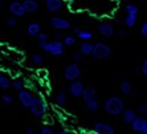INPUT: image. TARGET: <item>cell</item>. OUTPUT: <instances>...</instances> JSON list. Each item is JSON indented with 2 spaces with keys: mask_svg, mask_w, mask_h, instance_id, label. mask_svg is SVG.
I'll return each instance as SVG.
<instances>
[{
  "mask_svg": "<svg viewBox=\"0 0 147 134\" xmlns=\"http://www.w3.org/2000/svg\"><path fill=\"white\" fill-rule=\"evenodd\" d=\"M103 109L110 116H119L125 110V102H123L122 98H119L117 96L109 97L105 101V104H103Z\"/></svg>",
  "mask_w": 147,
  "mask_h": 134,
  "instance_id": "cell-1",
  "label": "cell"
},
{
  "mask_svg": "<svg viewBox=\"0 0 147 134\" xmlns=\"http://www.w3.org/2000/svg\"><path fill=\"white\" fill-rule=\"evenodd\" d=\"M37 47L52 56H62L65 53V47H64L62 41H57V40H52V41H48V43L38 41Z\"/></svg>",
  "mask_w": 147,
  "mask_h": 134,
  "instance_id": "cell-2",
  "label": "cell"
},
{
  "mask_svg": "<svg viewBox=\"0 0 147 134\" xmlns=\"http://www.w3.org/2000/svg\"><path fill=\"white\" fill-rule=\"evenodd\" d=\"M93 59L102 61V60H107L111 56V48L105 43H97L94 44V49H93Z\"/></svg>",
  "mask_w": 147,
  "mask_h": 134,
  "instance_id": "cell-3",
  "label": "cell"
},
{
  "mask_svg": "<svg viewBox=\"0 0 147 134\" xmlns=\"http://www.w3.org/2000/svg\"><path fill=\"white\" fill-rule=\"evenodd\" d=\"M29 110H31V113L33 114L34 117H42L47 113V110H48V104H47V101L42 97L37 96V97H34L33 104H32V106Z\"/></svg>",
  "mask_w": 147,
  "mask_h": 134,
  "instance_id": "cell-4",
  "label": "cell"
},
{
  "mask_svg": "<svg viewBox=\"0 0 147 134\" xmlns=\"http://www.w3.org/2000/svg\"><path fill=\"white\" fill-rule=\"evenodd\" d=\"M49 25H51L53 29L60 31V32L68 31V29H70V27H72V24H70V21H69L68 19L60 17V16L51 17V19H49Z\"/></svg>",
  "mask_w": 147,
  "mask_h": 134,
  "instance_id": "cell-5",
  "label": "cell"
},
{
  "mask_svg": "<svg viewBox=\"0 0 147 134\" xmlns=\"http://www.w3.org/2000/svg\"><path fill=\"white\" fill-rule=\"evenodd\" d=\"M17 98L20 101L21 106L25 108V109H31L32 104H33V100H34V96L32 94L31 90L28 89H23L20 92L17 93Z\"/></svg>",
  "mask_w": 147,
  "mask_h": 134,
  "instance_id": "cell-6",
  "label": "cell"
},
{
  "mask_svg": "<svg viewBox=\"0 0 147 134\" xmlns=\"http://www.w3.org/2000/svg\"><path fill=\"white\" fill-rule=\"evenodd\" d=\"M81 68H80L78 64H76V62H73V64H70V65H68L65 68V70H64V76H65V79L68 80V81H76V80H78V77L81 76Z\"/></svg>",
  "mask_w": 147,
  "mask_h": 134,
  "instance_id": "cell-7",
  "label": "cell"
},
{
  "mask_svg": "<svg viewBox=\"0 0 147 134\" xmlns=\"http://www.w3.org/2000/svg\"><path fill=\"white\" fill-rule=\"evenodd\" d=\"M93 133L94 134H115V129L107 122H97L93 125Z\"/></svg>",
  "mask_w": 147,
  "mask_h": 134,
  "instance_id": "cell-8",
  "label": "cell"
},
{
  "mask_svg": "<svg viewBox=\"0 0 147 134\" xmlns=\"http://www.w3.org/2000/svg\"><path fill=\"white\" fill-rule=\"evenodd\" d=\"M84 90H85V85L80 80H76V81H72L69 84V93L73 97H82Z\"/></svg>",
  "mask_w": 147,
  "mask_h": 134,
  "instance_id": "cell-9",
  "label": "cell"
},
{
  "mask_svg": "<svg viewBox=\"0 0 147 134\" xmlns=\"http://www.w3.org/2000/svg\"><path fill=\"white\" fill-rule=\"evenodd\" d=\"M98 33L103 37H111L113 35H115V28L109 21H103V23L98 24Z\"/></svg>",
  "mask_w": 147,
  "mask_h": 134,
  "instance_id": "cell-10",
  "label": "cell"
},
{
  "mask_svg": "<svg viewBox=\"0 0 147 134\" xmlns=\"http://www.w3.org/2000/svg\"><path fill=\"white\" fill-rule=\"evenodd\" d=\"M8 9H9L11 15L13 17H23L27 14L24 9V5H23V3H20V1H12V3H9Z\"/></svg>",
  "mask_w": 147,
  "mask_h": 134,
  "instance_id": "cell-11",
  "label": "cell"
},
{
  "mask_svg": "<svg viewBox=\"0 0 147 134\" xmlns=\"http://www.w3.org/2000/svg\"><path fill=\"white\" fill-rule=\"evenodd\" d=\"M131 129H133L134 131H138V133H143L144 129H146L147 126V120L144 117H137L135 120L133 121V124L130 125Z\"/></svg>",
  "mask_w": 147,
  "mask_h": 134,
  "instance_id": "cell-12",
  "label": "cell"
},
{
  "mask_svg": "<svg viewBox=\"0 0 147 134\" xmlns=\"http://www.w3.org/2000/svg\"><path fill=\"white\" fill-rule=\"evenodd\" d=\"M45 7L49 12H58L64 7V0H45Z\"/></svg>",
  "mask_w": 147,
  "mask_h": 134,
  "instance_id": "cell-13",
  "label": "cell"
},
{
  "mask_svg": "<svg viewBox=\"0 0 147 134\" xmlns=\"http://www.w3.org/2000/svg\"><path fill=\"white\" fill-rule=\"evenodd\" d=\"M121 116H122V120L125 124L131 125L133 121L138 117V113H137V110H134V109H125Z\"/></svg>",
  "mask_w": 147,
  "mask_h": 134,
  "instance_id": "cell-14",
  "label": "cell"
},
{
  "mask_svg": "<svg viewBox=\"0 0 147 134\" xmlns=\"http://www.w3.org/2000/svg\"><path fill=\"white\" fill-rule=\"evenodd\" d=\"M97 97V89L94 88V86H88V88H85V90H84V94H82V100H84V102H89V101L92 100H96Z\"/></svg>",
  "mask_w": 147,
  "mask_h": 134,
  "instance_id": "cell-15",
  "label": "cell"
},
{
  "mask_svg": "<svg viewBox=\"0 0 147 134\" xmlns=\"http://www.w3.org/2000/svg\"><path fill=\"white\" fill-rule=\"evenodd\" d=\"M93 49H94V44H93L92 41H84L80 45L78 52L82 56H92Z\"/></svg>",
  "mask_w": 147,
  "mask_h": 134,
  "instance_id": "cell-16",
  "label": "cell"
},
{
  "mask_svg": "<svg viewBox=\"0 0 147 134\" xmlns=\"http://www.w3.org/2000/svg\"><path fill=\"white\" fill-rule=\"evenodd\" d=\"M23 5H24V9L27 14H34L38 11V3L37 0L36 1H29V0H23Z\"/></svg>",
  "mask_w": 147,
  "mask_h": 134,
  "instance_id": "cell-17",
  "label": "cell"
},
{
  "mask_svg": "<svg viewBox=\"0 0 147 134\" xmlns=\"http://www.w3.org/2000/svg\"><path fill=\"white\" fill-rule=\"evenodd\" d=\"M27 33L29 36H33V37H37L38 35L41 33V25L38 23H29L27 27Z\"/></svg>",
  "mask_w": 147,
  "mask_h": 134,
  "instance_id": "cell-18",
  "label": "cell"
},
{
  "mask_svg": "<svg viewBox=\"0 0 147 134\" xmlns=\"http://www.w3.org/2000/svg\"><path fill=\"white\" fill-rule=\"evenodd\" d=\"M119 90H121V93H122L123 96H130L131 93H133V86H131V83L130 81H127V80L122 81L121 85H119Z\"/></svg>",
  "mask_w": 147,
  "mask_h": 134,
  "instance_id": "cell-19",
  "label": "cell"
},
{
  "mask_svg": "<svg viewBox=\"0 0 147 134\" xmlns=\"http://www.w3.org/2000/svg\"><path fill=\"white\" fill-rule=\"evenodd\" d=\"M66 101H68V97H66V93L64 90H60V92L56 94V104L58 106L64 108L66 105Z\"/></svg>",
  "mask_w": 147,
  "mask_h": 134,
  "instance_id": "cell-20",
  "label": "cell"
},
{
  "mask_svg": "<svg viewBox=\"0 0 147 134\" xmlns=\"http://www.w3.org/2000/svg\"><path fill=\"white\" fill-rule=\"evenodd\" d=\"M125 11H126L127 15H131V16H137V15L139 14V8H138V5L131 4V3H127L126 5H125Z\"/></svg>",
  "mask_w": 147,
  "mask_h": 134,
  "instance_id": "cell-21",
  "label": "cell"
},
{
  "mask_svg": "<svg viewBox=\"0 0 147 134\" xmlns=\"http://www.w3.org/2000/svg\"><path fill=\"white\" fill-rule=\"evenodd\" d=\"M77 37H78V40H82V43H84V41H89V40H92L93 33L90 31H88V29H82V31L77 35Z\"/></svg>",
  "mask_w": 147,
  "mask_h": 134,
  "instance_id": "cell-22",
  "label": "cell"
},
{
  "mask_svg": "<svg viewBox=\"0 0 147 134\" xmlns=\"http://www.w3.org/2000/svg\"><path fill=\"white\" fill-rule=\"evenodd\" d=\"M12 86V83H11V80L8 79L5 74L3 73H0V88L1 89H8Z\"/></svg>",
  "mask_w": 147,
  "mask_h": 134,
  "instance_id": "cell-23",
  "label": "cell"
},
{
  "mask_svg": "<svg viewBox=\"0 0 147 134\" xmlns=\"http://www.w3.org/2000/svg\"><path fill=\"white\" fill-rule=\"evenodd\" d=\"M31 61L33 65L36 66H41L42 64H44V57H42V55H40V53H34V55L31 56Z\"/></svg>",
  "mask_w": 147,
  "mask_h": 134,
  "instance_id": "cell-24",
  "label": "cell"
},
{
  "mask_svg": "<svg viewBox=\"0 0 147 134\" xmlns=\"http://www.w3.org/2000/svg\"><path fill=\"white\" fill-rule=\"evenodd\" d=\"M123 23H125V27H126V28H133V27H135V24H137V16L126 15V17H125Z\"/></svg>",
  "mask_w": 147,
  "mask_h": 134,
  "instance_id": "cell-25",
  "label": "cell"
},
{
  "mask_svg": "<svg viewBox=\"0 0 147 134\" xmlns=\"http://www.w3.org/2000/svg\"><path fill=\"white\" fill-rule=\"evenodd\" d=\"M76 43H77V39H76L73 35H69V36H65V37L62 39L64 47H74Z\"/></svg>",
  "mask_w": 147,
  "mask_h": 134,
  "instance_id": "cell-26",
  "label": "cell"
},
{
  "mask_svg": "<svg viewBox=\"0 0 147 134\" xmlns=\"http://www.w3.org/2000/svg\"><path fill=\"white\" fill-rule=\"evenodd\" d=\"M86 105V108H88V110H90V112H97V110L99 109V102L97 101V98L96 100H92V101H89V102H86L85 104Z\"/></svg>",
  "mask_w": 147,
  "mask_h": 134,
  "instance_id": "cell-27",
  "label": "cell"
},
{
  "mask_svg": "<svg viewBox=\"0 0 147 134\" xmlns=\"http://www.w3.org/2000/svg\"><path fill=\"white\" fill-rule=\"evenodd\" d=\"M24 86H25V84H24V81H21V80H15L13 83H12V88H13L15 90H17V92L25 89Z\"/></svg>",
  "mask_w": 147,
  "mask_h": 134,
  "instance_id": "cell-28",
  "label": "cell"
},
{
  "mask_svg": "<svg viewBox=\"0 0 147 134\" xmlns=\"http://www.w3.org/2000/svg\"><path fill=\"white\" fill-rule=\"evenodd\" d=\"M137 113L142 114V117L147 116V104H142V105H139L138 109H137Z\"/></svg>",
  "mask_w": 147,
  "mask_h": 134,
  "instance_id": "cell-29",
  "label": "cell"
},
{
  "mask_svg": "<svg viewBox=\"0 0 147 134\" xmlns=\"http://www.w3.org/2000/svg\"><path fill=\"white\" fill-rule=\"evenodd\" d=\"M5 24H7V27H9V28H13V27H16L17 25V19L16 17H8L7 19V21H5Z\"/></svg>",
  "mask_w": 147,
  "mask_h": 134,
  "instance_id": "cell-30",
  "label": "cell"
},
{
  "mask_svg": "<svg viewBox=\"0 0 147 134\" xmlns=\"http://www.w3.org/2000/svg\"><path fill=\"white\" fill-rule=\"evenodd\" d=\"M82 57H84V56H82L78 51L73 53V61H74L76 64H80V62H82Z\"/></svg>",
  "mask_w": 147,
  "mask_h": 134,
  "instance_id": "cell-31",
  "label": "cell"
},
{
  "mask_svg": "<svg viewBox=\"0 0 147 134\" xmlns=\"http://www.w3.org/2000/svg\"><path fill=\"white\" fill-rule=\"evenodd\" d=\"M40 134H56V133L53 131V129H52V127H49V126H44V127H41Z\"/></svg>",
  "mask_w": 147,
  "mask_h": 134,
  "instance_id": "cell-32",
  "label": "cell"
},
{
  "mask_svg": "<svg viewBox=\"0 0 147 134\" xmlns=\"http://www.w3.org/2000/svg\"><path fill=\"white\" fill-rule=\"evenodd\" d=\"M65 36H64V33L62 32H60V31H56L55 33H53V39L55 40H57V41H61V39H64Z\"/></svg>",
  "mask_w": 147,
  "mask_h": 134,
  "instance_id": "cell-33",
  "label": "cell"
},
{
  "mask_svg": "<svg viewBox=\"0 0 147 134\" xmlns=\"http://www.w3.org/2000/svg\"><path fill=\"white\" fill-rule=\"evenodd\" d=\"M37 40L38 41H41V43H48V35L41 32V33L37 36Z\"/></svg>",
  "mask_w": 147,
  "mask_h": 134,
  "instance_id": "cell-34",
  "label": "cell"
},
{
  "mask_svg": "<svg viewBox=\"0 0 147 134\" xmlns=\"http://www.w3.org/2000/svg\"><path fill=\"white\" fill-rule=\"evenodd\" d=\"M139 32L143 37H147V23H143V24H142V27L139 28Z\"/></svg>",
  "mask_w": 147,
  "mask_h": 134,
  "instance_id": "cell-35",
  "label": "cell"
},
{
  "mask_svg": "<svg viewBox=\"0 0 147 134\" xmlns=\"http://www.w3.org/2000/svg\"><path fill=\"white\" fill-rule=\"evenodd\" d=\"M1 101L4 104H12L13 102V98L11 96H8V94H4V96H1Z\"/></svg>",
  "mask_w": 147,
  "mask_h": 134,
  "instance_id": "cell-36",
  "label": "cell"
},
{
  "mask_svg": "<svg viewBox=\"0 0 147 134\" xmlns=\"http://www.w3.org/2000/svg\"><path fill=\"white\" fill-rule=\"evenodd\" d=\"M140 73L143 76H146L147 77V59L143 61V64H142V66H140Z\"/></svg>",
  "mask_w": 147,
  "mask_h": 134,
  "instance_id": "cell-37",
  "label": "cell"
},
{
  "mask_svg": "<svg viewBox=\"0 0 147 134\" xmlns=\"http://www.w3.org/2000/svg\"><path fill=\"white\" fill-rule=\"evenodd\" d=\"M115 35L118 36V37H125V36H126V32L123 31V29H119V31L115 32Z\"/></svg>",
  "mask_w": 147,
  "mask_h": 134,
  "instance_id": "cell-38",
  "label": "cell"
},
{
  "mask_svg": "<svg viewBox=\"0 0 147 134\" xmlns=\"http://www.w3.org/2000/svg\"><path fill=\"white\" fill-rule=\"evenodd\" d=\"M57 134H74L73 131H70V130H66V129H64V130H60Z\"/></svg>",
  "mask_w": 147,
  "mask_h": 134,
  "instance_id": "cell-39",
  "label": "cell"
},
{
  "mask_svg": "<svg viewBox=\"0 0 147 134\" xmlns=\"http://www.w3.org/2000/svg\"><path fill=\"white\" fill-rule=\"evenodd\" d=\"M72 31H73V33H76V35H78V33H80V32H81V31H82V29H81V28H80V27H74V28H73V29H72Z\"/></svg>",
  "mask_w": 147,
  "mask_h": 134,
  "instance_id": "cell-40",
  "label": "cell"
},
{
  "mask_svg": "<svg viewBox=\"0 0 147 134\" xmlns=\"http://www.w3.org/2000/svg\"><path fill=\"white\" fill-rule=\"evenodd\" d=\"M27 134H36V133H34V130H33V129H31V127H28Z\"/></svg>",
  "mask_w": 147,
  "mask_h": 134,
  "instance_id": "cell-41",
  "label": "cell"
},
{
  "mask_svg": "<svg viewBox=\"0 0 147 134\" xmlns=\"http://www.w3.org/2000/svg\"><path fill=\"white\" fill-rule=\"evenodd\" d=\"M114 1H119L121 3V1H126V0H114Z\"/></svg>",
  "mask_w": 147,
  "mask_h": 134,
  "instance_id": "cell-42",
  "label": "cell"
},
{
  "mask_svg": "<svg viewBox=\"0 0 147 134\" xmlns=\"http://www.w3.org/2000/svg\"><path fill=\"white\" fill-rule=\"evenodd\" d=\"M143 133H146V134H147V126H146V129H144V131H143Z\"/></svg>",
  "mask_w": 147,
  "mask_h": 134,
  "instance_id": "cell-43",
  "label": "cell"
},
{
  "mask_svg": "<svg viewBox=\"0 0 147 134\" xmlns=\"http://www.w3.org/2000/svg\"><path fill=\"white\" fill-rule=\"evenodd\" d=\"M1 4H3V0H0V7H1Z\"/></svg>",
  "mask_w": 147,
  "mask_h": 134,
  "instance_id": "cell-44",
  "label": "cell"
},
{
  "mask_svg": "<svg viewBox=\"0 0 147 134\" xmlns=\"http://www.w3.org/2000/svg\"><path fill=\"white\" fill-rule=\"evenodd\" d=\"M29 1H36V0H29Z\"/></svg>",
  "mask_w": 147,
  "mask_h": 134,
  "instance_id": "cell-45",
  "label": "cell"
},
{
  "mask_svg": "<svg viewBox=\"0 0 147 134\" xmlns=\"http://www.w3.org/2000/svg\"><path fill=\"white\" fill-rule=\"evenodd\" d=\"M139 134H146V133H139Z\"/></svg>",
  "mask_w": 147,
  "mask_h": 134,
  "instance_id": "cell-46",
  "label": "cell"
}]
</instances>
